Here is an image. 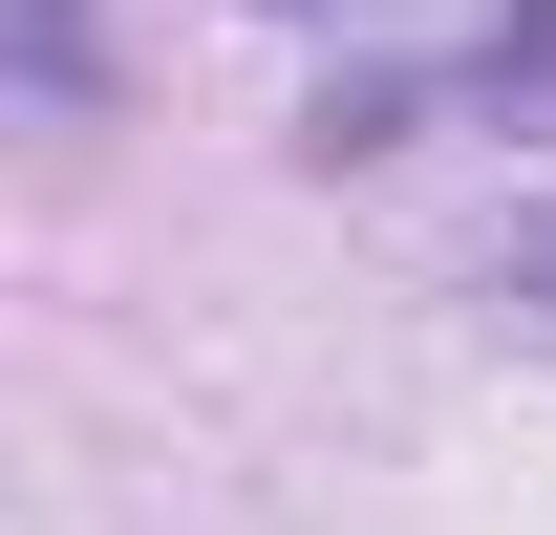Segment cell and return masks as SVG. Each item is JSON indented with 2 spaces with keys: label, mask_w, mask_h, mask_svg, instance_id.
I'll return each mask as SVG.
<instances>
[{
  "label": "cell",
  "mask_w": 556,
  "mask_h": 535,
  "mask_svg": "<svg viewBox=\"0 0 556 535\" xmlns=\"http://www.w3.org/2000/svg\"><path fill=\"white\" fill-rule=\"evenodd\" d=\"M0 86H43V108H108V22H86V0H0Z\"/></svg>",
  "instance_id": "1"
},
{
  "label": "cell",
  "mask_w": 556,
  "mask_h": 535,
  "mask_svg": "<svg viewBox=\"0 0 556 535\" xmlns=\"http://www.w3.org/2000/svg\"><path fill=\"white\" fill-rule=\"evenodd\" d=\"M492 300H514V322L556 343V214H514V236H492Z\"/></svg>",
  "instance_id": "2"
}]
</instances>
